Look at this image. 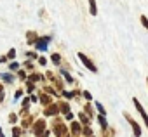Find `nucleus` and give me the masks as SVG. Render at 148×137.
<instances>
[{"label": "nucleus", "mask_w": 148, "mask_h": 137, "mask_svg": "<svg viewBox=\"0 0 148 137\" xmlns=\"http://www.w3.org/2000/svg\"><path fill=\"white\" fill-rule=\"evenodd\" d=\"M52 134L56 137H66L68 135V127L59 118H54V121H52Z\"/></svg>", "instance_id": "1"}, {"label": "nucleus", "mask_w": 148, "mask_h": 137, "mask_svg": "<svg viewBox=\"0 0 148 137\" xmlns=\"http://www.w3.org/2000/svg\"><path fill=\"white\" fill-rule=\"evenodd\" d=\"M77 57L80 59V62L87 68V70H89L91 73H98V68H96V64L92 62V59H91V57H87L84 52H77Z\"/></svg>", "instance_id": "2"}, {"label": "nucleus", "mask_w": 148, "mask_h": 137, "mask_svg": "<svg viewBox=\"0 0 148 137\" xmlns=\"http://www.w3.org/2000/svg\"><path fill=\"white\" fill-rule=\"evenodd\" d=\"M45 130H47V121H45L44 118L37 120V121L32 125V132H33V135H37V137H40Z\"/></svg>", "instance_id": "3"}, {"label": "nucleus", "mask_w": 148, "mask_h": 137, "mask_svg": "<svg viewBox=\"0 0 148 137\" xmlns=\"http://www.w3.org/2000/svg\"><path fill=\"white\" fill-rule=\"evenodd\" d=\"M51 40H52V37L44 35V37H38V38H37V42H35L33 45H35V49H37V50L45 52V50H47V47H49V43H51Z\"/></svg>", "instance_id": "4"}, {"label": "nucleus", "mask_w": 148, "mask_h": 137, "mask_svg": "<svg viewBox=\"0 0 148 137\" xmlns=\"http://www.w3.org/2000/svg\"><path fill=\"white\" fill-rule=\"evenodd\" d=\"M124 116H125V120L129 121V125L132 127V134H134V137H141V134H143V130H141V127H139V123H138V121H136V120H134V118H132V116L129 115V113H125V111H124Z\"/></svg>", "instance_id": "5"}, {"label": "nucleus", "mask_w": 148, "mask_h": 137, "mask_svg": "<svg viewBox=\"0 0 148 137\" xmlns=\"http://www.w3.org/2000/svg\"><path fill=\"white\" fill-rule=\"evenodd\" d=\"M132 104H134V108L138 109V113H139V116L143 118V123H145V127H146V130H148V115H146V111H145L143 104L139 102V99H138V97H132Z\"/></svg>", "instance_id": "6"}, {"label": "nucleus", "mask_w": 148, "mask_h": 137, "mask_svg": "<svg viewBox=\"0 0 148 137\" xmlns=\"http://www.w3.org/2000/svg\"><path fill=\"white\" fill-rule=\"evenodd\" d=\"M58 113H59L58 104H49V106H45V109H44V116H58Z\"/></svg>", "instance_id": "7"}, {"label": "nucleus", "mask_w": 148, "mask_h": 137, "mask_svg": "<svg viewBox=\"0 0 148 137\" xmlns=\"http://www.w3.org/2000/svg\"><path fill=\"white\" fill-rule=\"evenodd\" d=\"M70 130H71V137L75 135V137H79L80 134H82V125L79 123V121H71V125H70Z\"/></svg>", "instance_id": "8"}, {"label": "nucleus", "mask_w": 148, "mask_h": 137, "mask_svg": "<svg viewBox=\"0 0 148 137\" xmlns=\"http://www.w3.org/2000/svg\"><path fill=\"white\" fill-rule=\"evenodd\" d=\"M28 82H32V83H37V82H44L45 80V77L42 75V73H32V75H28V78H26Z\"/></svg>", "instance_id": "9"}, {"label": "nucleus", "mask_w": 148, "mask_h": 137, "mask_svg": "<svg viewBox=\"0 0 148 137\" xmlns=\"http://www.w3.org/2000/svg\"><path fill=\"white\" fill-rule=\"evenodd\" d=\"M0 80H2L4 83H7V85H11V83H14L16 77L12 73H2V75H0Z\"/></svg>", "instance_id": "10"}, {"label": "nucleus", "mask_w": 148, "mask_h": 137, "mask_svg": "<svg viewBox=\"0 0 148 137\" xmlns=\"http://www.w3.org/2000/svg\"><path fill=\"white\" fill-rule=\"evenodd\" d=\"M79 120H80L79 123H82L84 127H91V118H89L84 111H80V113H79Z\"/></svg>", "instance_id": "11"}, {"label": "nucleus", "mask_w": 148, "mask_h": 137, "mask_svg": "<svg viewBox=\"0 0 148 137\" xmlns=\"http://www.w3.org/2000/svg\"><path fill=\"white\" fill-rule=\"evenodd\" d=\"M37 38H38L37 31H26V42H28L30 45H33V43L37 42Z\"/></svg>", "instance_id": "12"}, {"label": "nucleus", "mask_w": 148, "mask_h": 137, "mask_svg": "<svg viewBox=\"0 0 148 137\" xmlns=\"http://www.w3.org/2000/svg\"><path fill=\"white\" fill-rule=\"evenodd\" d=\"M58 108H59V113H63V115H68V113H71V111H70V104H68L66 101H61V102L58 104Z\"/></svg>", "instance_id": "13"}, {"label": "nucleus", "mask_w": 148, "mask_h": 137, "mask_svg": "<svg viewBox=\"0 0 148 137\" xmlns=\"http://www.w3.org/2000/svg\"><path fill=\"white\" fill-rule=\"evenodd\" d=\"M84 113H86L91 120L94 118V109H92V104H91V102H86V104H84Z\"/></svg>", "instance_id": "14"}, {"label": "nucleus", "mask_w": 148, "mask_h": 137, "mask_svg": "<svg viewBox=\"0 0 148 137\" xmlns=\"http://www.w3.org/2000/svg\"><path fill=\"white\" fill-rule=\"evenodd\" d=\"M89 4V12L91 16H98V5H96V0H87Z\"/></svg>", "instance_id": "15"}, {"label": "nucleus", "mask_w": 148, "mask_h": 137, "mask_svg": "<svg viewBox=\"0 0 148 137\" xmlns=\"http://www.w3.org/2000/svg\"><path fill=\"white\" fill-rule=\"evenodd\" d=\"M40 102H42L44 106H49V104H52V99H51V96H47V94L40 92Z\"/></svg>", "instance_id": "16"}, {"label": "nucleus", "mask_w": 148, "mask_h": 137, "mask_svg": "<svg viewBox=\"0 0 148 137\" xmlns=\"http://www.w3.org/2000/svg\"><path fill=\"white\" fill-rule=\"evenodd\" d=\"M59 73H61V77L64 78V82H66V83H73V82H75V80H73V77H71V75H70L66 70H61Z\"/></svg>", "instance_id": "17"}, {"label": "nucleus", "mask_w": 148, "mask_h": 137, "mask_svg": "<svg viewBox=\"0 0 148 137\" xmlns=\"http://www.w3.org/2000/svg\"><path fill=\"white\" fill-rule=\"evenodd\" d=\"M98 123L101 125V128H103V130H108V121H106V116L98 115Z\"/></svg>", "instance_id": "18"}, {"label": "nucleus", "mask_w": 148, "mask_h": 137, "mask_svg": "<svg viewBox=\"0 0 148 137\" xmlns=\"http://www.w3.org/2000/svg\"><path fill=\"white\" fill-rule=\"evenodd\" d=\"M51 61H52V64H54V66H59V64H61V54L54 52V54L51 56Z\"/></svg>", "instance_id": "19"}, {"label": "nucleus", "mask_w": 148, "mask_h": 137, "mask_svg": "<svg viewBox=\"0 0 148 137\" xmlns=\"http://www.w3.org/2000/svg\"><path fill=\"white\" fill-rule=\"evenodd\" d=\"M80 135H84V137H92L94 134H92V128L91 127H82V134Z\"/></svg>", "instance_id": "20"}, {"label": "nucleus", "mask_w": 148, "mask_h": 137, "mask_svg": "<svg viewBox=\"0 0 148 137\" xmlns=\"http://www.w3.org/2000/svg\"><path fill=\"white\" fill-rule=\"evenodd\" d=\"M25 134V130L21 127H12V137H21Z\"/></svg>", "instance_id": "21"}, {"label": "nucleus", "mask_w": 148, "mask_h": 137, "mask_svg": "<svg viewBox=\"0 0 148 137\" xmlns=\"http://www.w3.org/2000/svg\"><path fill=\"white\" fill-rule=\"evenodd\" d=\"M19 66H21V64H19L18 61H11V62H9V70H11V71H18Z\"/></svg>", "instance_id": "22"}, {"label": "nucleus", "mask_w": 148, "mask_h": 137, "mask_svg": "<svg viewBox=\"0 0 148 137\" xmlns=\"http://www.w3.org/2000/svg\"><path fill=\"white\" fill-rule=\"evenodd\" d=\"M5 57H7V61H16V49H11L5 54Z\"/></svg>", "instance_id": "23"}, {"label": "nucleus", "mask_w": 148, "mask_h": 137, "mask_svg": "<svg viewBox=\"0 0 148 137\" xmlns=\"http://www.w3.org/2000/svg\"><path fill=\"white\" fill-rule=\"evenodd\" d=\"M26 57H28V61H37V59H38L37 52H33V50H28V52H26Z\"/></svg>", "instance_id": "24"}, {"label": "nucleus", "mask_w": 148, "mask_h": 137, "mask_svg": "<svg viewBox=\"0 0 148 137\" xmlns=\"http://www.w3.org/2000/svg\"><path fill=\"white\" fill-rule=\"evenodd\" d=\"M25 83H26V92H28V94H33V90H35V83H32V82H28V80H26Z\"/></svg>", "instance_id": "25"}, {"label": "nucleus", "mask_w": 148, "mask_h": 137, "mask_svg": "<svg viewBox=\"0 0 148 137\" xmlns=\"http://www.w3.org/2000/svg\"><path fill=\"white\" fill-rule=\"evenodd\" d=\"M18 78L21 80V82H26V78H28V75L23 71V70H18Z\"/></svg>", "instance_id": "26"}, {"label": "nucleus", "mask_w": 148, "mask_h": 137, "mask_svg": "<svg viewBox=\"0 0 148 137\" xmlns=\"http://www.w3.org/2000/svg\"><path fill=\"white\" fill-rule=\"evenodd\" d=\"M94 106L98 108V111H99V115H103V116H106V109L103 108V104H101V102H96Z\"/></svg>", "instance_id": "27"}, {"label": "nucleus", "mask_w": 148, "mask_h": 137, "mask_svg": "<svg viewBox=\"0 0 148 137\" xmlns=\"http://www.w3.org/2000/svg\"><path fill=\"white\" fill-rule=\"evenodd\" d=\"M139 23H141V24H143V26L148 30V18H146L145 14H141V16H139Z\"/></svg>", "instance_id": "28"}, {"label": "nucleus", "mask_w": 148, "mask_h": 137, "mask_svg": "<svg viewBox=\"0 0 148 137\" xmlns=\"http://www.w3.org/2000/svg\"><path fill=\"white\" fill-rule=\"evenodd\" d=\"M23 66L26 68V70H28V71H32V70H33V68H35V66H33V61H28V59H26V61L23 62Z\"/></svg>", "instance_id": "29"}, {"label": "nucleus", "mask_w": 148, "mask_h": 137, "mask_svg": "<svg viewBox=\"0 0 148 137\" xmlns=\"http://www.w3.org/2000/svg\"><path fill=\"white\" fill-rule=\"evenodd\" d=\"M9 123H12V125L18 123V115H16V113H11V115H9Z\"/></svg>", "instance_id": "30"}, {"label": "nucleus", "mask_w": 148, "mask_h": 137, "mask_svg": "<svg viewBox=\"0 0 148 137\" xmlns=\"http://www.w3.org/2000/svg\"><path fill=\"white\" fill-rule=\"evenodd\" d=\"M23 94H25V90H23V89H18V90L14 92V101H18L19 97H23Z\"/></svg>", "instance_id": "31"}, {"label": "nucleus", "mask_w": 148, "mask_h": 137, "mask_svg": "<svg viewBox=\"0 0 148 137\" xmlns=\"http://www.w3.org/2000/svg\"><path fill=\"white\" fill-rule=\"evenodd\" d=\"M82 96H84V97H86V99H87V101H89V102H91V101H92V94H91V92H89V90H84V92H82Z\"/></svg>", "instance_id": "32"}, {"label": "nucleus", "mask_w": 148, "mask_h": 137, "mask_svg": "<svg viewBox=\"0 0 148 137\" xmlns=\"http://www.w3.org/2000/svg\"><path fill=\"white\" fill-rule=\"evenodd\" d=\"M37 62H38V64H40V66H45V64H47V59H45V57H44V56H40V57H38V59H37Z\"/></svg>", "instance_id": "33"}, {"label": "nucleus", "mask_w": 148, "mask_h": 137, "mask_svg": "<svg viewBox=\"0 0 148 137\" xmlns=\"http://www.w3.org/2000/svg\"><path fill=\"white\" fill-rule=\"evenodd\" d=\"M30 108V97H25L23 99V109H28Z\"/></svg>", "instance_id": "34"}, {"label": "nucleus", "mask_w": 148, "mask_h": 137, "mask_svg": "<svg viewBox=\"0 0 148 137\" xmlns=\"http://www.w3.org/2000/svg\"><path fill=\"white\" fill-rule=\"evenodd\" d=\"M4 90H5V89H4V83H0V102H2V101H4V97H5Z\"/></svg>", "instance_id": "35"}, {"label": "nucleus", "mask_w": 148, "mask_h": 137, "mask_svg": "<svg viewBox=\"0 0 148 137\" xmlns=\"http://www.w3.org/2000/svg\"><path fill=\"white\" fill-rule=\"evenodd\" d=\"M30 102H38V97H37L35 94H32V96H30Z\"/></svg>", "instance_id": "36"}, {"label": "nucleus", "mask_w": 148, "mask_h": 137, "mask_svg": "<svg viewBox=\"0 0 148 137\" xmlns=\"http://www.w3.org/2000/svg\"><path fill=\"white\" fill-rule=\"evenodd\" d=\"M64 120H66V121H71V120H73V113H68V115H64Z\"/></svg>", "instance_id": "37"}, {"label": "nucleus", "mask_w": 148, "mask_h": 137, "mask_svg": "<svg viewBox=\"0 0 148 137\" xmlns=\"http://www.w3.org/2000/svg\"><path fill=\"white\" fill-rule=\"evenodd\" d=\"M40 137H51V130H45V132H44Z\"/></svg>", "instance_id": "38"}, {"label": "nucleus", "mask_w": 148, "mask_h": 137, "mask_svg": "<svg viewBox=\"0 0 148 137\" xmlns=\"http://www.w3.org/2000/svg\"><path fill=\"white\" fill-rule=\"evenodd\" d=\"M5 62H7V57L2 56V57H0V64H5Z\"/></svg>", "instance_id": "39"}, {"label": "nucleus", "mask_w": 148, "mask_h": 137, "mask_svg": "<svg viewBox=\"0 0 148 137\" xmlns=\"http://www.w3.org/2000/svg\"><path fill=\"white\" fill-rule=\"evenodd\" d=\"M0 137H5V135H4V130H2V127H0Z\"/></svg>", "instance_id": "40"}, {"label": "nucleus", "mask_w": 148, "mask_h": 137, "mask_svg": "<svg viewBox=\"0 0 148 137\" xmlns=\"http://www.w3.org/2000/svg\"><path fill=\"white\" fill-rule=\"evenodd\" d=\"M146 83H148V78H146Z\"/></svg>", "instance_id": "41"}, {"label": "nucleus", "mask_w": 148, "mask_h": 137, "mask_svg": "<svg viewBox=\"0 0 148 137\" xmlns=\"http://www.w3.org/2000/svg\"><path fill=\"white\" fill-rule=\"evenodd\" d=\"M92 137H94V135H92Z\"/></svg>", "instance_id": "42"}]
</instances>
